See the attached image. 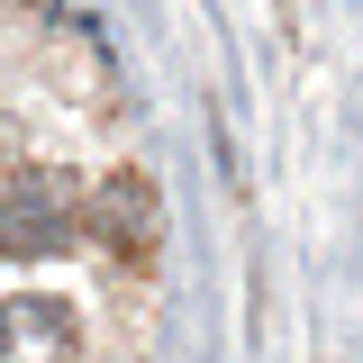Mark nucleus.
Listing matches in <instances>:
<instances>
[{"label":"nucleus","instance_id":"f257e3e1","mask_svg":"<svg viewBox=\"0 0 363 363\" xmlns=\"http://www.w3.org/2000/svg\"><path fill=\"white\" fill-rule=\"evenodd\" d=\"M73 227H82V191H73V173H18L9 191H0V255H9V264L64 255Z\"/></svg>","mask_w":363,"mask_h":363},{"label":"nucleus","instance_id":"7ed1b4c3","mask_svg":"<svg viewBox=\"0 0 363 363\" xmlns=\"http://www.w3.org/2000/svg\"><path fill=\"white\" fill-rule=\"evenodd\" d=\"M73 345H82V327L64 300H45V291L0 300V363H73Z\"/></svg>","mask_w":363,"mask_h":363},{"label":"nucleus","instance_id":"f03ea898","mask_svg":"<svg viewBox=\"0 0 363 363\" xmlns=\"http://www.w3.org/2000/svg\"><path fill=\"white\" fill-rule=\"evenodd\" d=\"M82 227L118 255V264H145V255H155V182L145 173H109L82 200Z\"/></svg>","mask_w":363,"mask_h":363}]
</instances>
